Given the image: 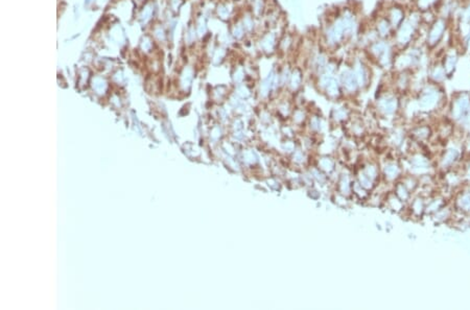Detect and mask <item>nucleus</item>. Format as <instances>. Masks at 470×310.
<instances>
[{
    "mask_svg": "<svg viewBox=\"0 0 470 310\" xmlns=\"http://www.w3.org/2000/svg\"><path fill=\"white\" fill-rule=\"evenodd\" d=\"M423 26L421 12L414 8L408 13L406 20L394 32L392 41L397 50H406V47L415 43L419 38L421 28Z\"/></svg>",
    "mask_w": 470,
    "mask_h": 310,
    "instance_id": "1",
    "label": "nucleus"
},
{
    "mask_svg": "<svg viewBox=\"0 0 470 310\" xmlns=\"http://www.w3.org/2000/svg\"><path fill=\"white\" fill-rule=\"evenodd\" d=\"M365 52L367 58H370L378 66L386 68L393 66L397 50L392 40L378 39L367 46Z\"/></svg>",
    "mask_w": 470,
    "mask_h": 310,
    "instance_id": "2",
    "label": "nucleus"
},
{
    "mask_svg": "<svg viewBox=\"0 0 470 310\" xmlns=\"http://www.w3.org/2000/svg\"><path fill=\"white\" fill-rule=\"evenodd\" d=\"M279 26L266 28L255 38V48L260 54L272 56L278 54L279 40L284 32V30H280Z\"/></svg>",
    "mask_w": 470,
    "mask_h": 310,
    "instance_id": "3",
    "label": "nucleus"
},
{
    "mask_svg": "<svg viewBox=\"0 0 470 310\" xmlns=\"http://www.w3.org/2000/svg\"><path fill=\"white\" fill-rule=\"evenodd\" d=\"M448 28V19L437 17L428 26L424 36V45L430 50H434L442 42L445 32Z\"/></svg>",
    "mask_w": 470,
    "mask_h": 310,
    "instance_id": "4",
    "label": "nucleus"
},
{
    "mask_svg": "<svg viewBox=\"0 0 470 310\" xmlns=\"http://www.w3.org/2000/svg\"><path fill=\"white\" fill-rule=\"evenodd\" d=\"M408 13V12L404 8L402 4H399L396 2L389 4L384 10V14L386 15L388 19H389L394 32L406 20Z\"/></svg>",
    "mask_w": 470,
    "mask_h": 310,
    "instance_id": "5",
    "label": "nucleus"
},
{
    "mask_svg": "<svg viewBox=\"0 0 470 310\" xmlns=\"http://www.w3.org/2000/svg\"><path fill=\"white\" fill-rule=\"evenodd\" d=\"M373 26L376 32H378L380 39L392 40L393 34H394V30L391 26L389 19H388L386 15L384 14V12L374 19Z\"/></svg>",
    "mask_w": 470,
    "mask_h": 310,
    "instance_id": "6",
    "label": "nucleus"
},
{
    "mask_svg": "<svg viewBox=\"0 0 470 310\" xmlns=\"http://www.w3.org/2000/svg\"><path fill=\"white\" fill-rule=\"evenodd\" d=\"M295 50H298L296 47V36L284 30L279 40L278 54L282 56H288L290 54H292Z\"/></svg>",
    "mask_w": 470,
    "mask_h": 310,
    "instance_id": "7",
    "label": "nucleus"
},
{
    "mask_svg": "<svg viewBox=\"0 0 470 310\" xmlns=\"http://www.w3.org/2000/svg\"><path fill=\"white\" fill-rule=\"evenodd\" d=\"M442 58L443 60L441 63L444 67L446 76H450L456 66L458 58H459V52H458L456 47H452V48H448L444 52Z\"/></svg>",
    "mask_w": 470,
    "mask_h": 310,
    "instance_id": "8",
    "label": "nucleus"
},
{
    "mask_svg": "<svg viewBox=\"0 0 470 310\" xmlns=\"http://www.w3.org/2000/svg\"><path fill=\"white\" fill-rule=\"evenodd\" d=\"M440 2L441 0H415V8L419 12L434 10L439 6Z\"/></svg>",
    "mask_w": 470,
    "mask_h": 310,
    "instance_id": "9",
    "label": "nucleus"
},
{
    "mask_svg": "<svg viewBox=\"0 0 470 310\" xmlns=\"http://www.w3.org/2000/svg\"><path fill=\"white\" fill-rule=\"evenodd\" d=\"M232 36H233V38L238 41H244L246 37H248L240 18L234 23V26L232 30Z\"/></svg>",
    "mask_w": 470,
    "mask_h": 310,
    "instance_id": "10",
    "label": "nucleus"
},
{
    "mask_svg": "<svg viewBox=\"0 0 470 310\" xmlns=\"http://www.w3.org/2000/svg\"><path fill=\"white\" fill-rule=\"evenodd\" d=\"M430 76L436 80V82H441L446 78V72L444 70V67L441 62L436 63L434 66H432L430 69Z\"/></svg>",
    "mask_w": 470,
    "mask_h": 310,
    "instance_id": "11",
    "label": "nucleus"
},
{
    "mask_svg": "<svg viewBox=\"0 0 470 310\" xmlns=\"http://www.w3.org/2000/svg\"><path fill=\"white\" fill-rule=\"evenodd\" d=\"M218 15L222 19L228 20L234 14V6L229 4H222L218 8Z\"/></svg>",
    "mask_w": 470,
    "mask_h": 310,
    "instance_id": "12",
    "label": "nucleus"
}]
</instances>
